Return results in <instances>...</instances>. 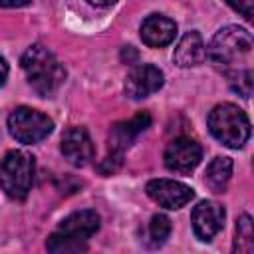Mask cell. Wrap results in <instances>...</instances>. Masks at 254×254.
<instances>
[{
    "label": "cell",
    "mask_w": 254,
    "mask_h": 254,
    "mask_svg": "<svg viewBox=\"0 0 254 254\" xmlns=\"http://www.w3.org/2000/svg\"><path fill=\"white\" fill-rule=\"evenodd\" d=\"M99 230V214L95 210H77L65 216L58 230L48 238V250L54 254L83 252L87 250V240Z\"/></svg>",
    "instance_id": "7a4b0ae2"
},
{
    "label": "cell",
    "mask_w": 254,
    "mask_h": 254,
    "mask_svg": "<svg viewBox=\"0 0 254 254\" xmlns=\"http://www.w3.org/2000/svg\"><path fill=\"white\" fill-rule=\"evenodd\" d=\"M147 194L161 206L165 208H181L185 206L192 196V189L179 183V181H171V179H153L147 183Z\"/></svg>",
    "instance_id": "ba28073f"
},
{
    "label": "cell",
    "mask_w": 254,
    "mask_h": 254,
    "mask_svg": "<svg viewBox=\"0 0 254 254\" xmlns=\"http://www.w3.org/2000/svg\"><path fill=\"white\" fill-rule=\"evenodd\" d=\"M165 165L175 173H190L202 159L200 145L190 137H177L165 149Z\"/></svg>",
    "instance_id": "52a82bcc"
},
{
    "label": "cell",
    "mask_w": 254,
    "mask_h": 254,
    "mask_svg": "<svg viewBox=\"0 0 254 254\" xmlns=\"http://www.w3.org/2000/svg\"><path fill=\"white\" fill-rule=\"evenodd\" d=\"M8 129L16 141L32 145V143H40L52 133L54 121L38 109L16 107L8 117Z\"/></svg>",
    "instance_id": "8992f818"
},
{
    "label": "cell",
    "mask_w": 254,
    "mask_h": 254,
    "mask_svg": "<svg viewBox=\"0 0 254 254\" xmlns=\"http://www.w3.org/2000/svg\"><path fill=\"white\" fill-rule=\"evenodd\" d=\"M236 12H240L246 20H252L254 16V0H226Z\"/></svg>",
    "instance_id": "ac0fdd59"
},
{
    "label": "cell",
    "mask_w": 254,
    "mask_h": 254,
    "mask_svg": "<svg viewBox=\"0 0 254 254\" xmlns=\"http://www.w3.org/2000/svg\"><path fill=\"white\" fill-rule=\"evenodd\" d=\"M208 129L216 141L230 149H240L250 137V121L234 103H220L208 113Z\"/></svg>",
    "instance_id": "3957f363"
},
{
    "label": "cell",
    "mask_w": 254,
    "mask_h": 254,
    "mask_svg": "<svg viewBox=\"0 0 254 254\" xmlns=\"http://www.w3.org/2000/svg\"><path fill=\"white\" fill-rule=\"evenodd\" d=\"M36 163L26 151H10L0 161V189L16 200H24L34 183Z\"/></svg>",
    "instance_id": "5b68a950"
},
{
    "label": "cell",
    "mask_w": 254,
    "mask_h": 254,
    "mask_svg": "<svg viewBox=\"0 0 254 254\" xmlns=\"http://www.w3.org/2000/svg\"><path fill=\"white\" fill-rule=\"evenodd\" d=\"M151 123V115L149 113H139L129 121H121L115 123L109 131V149L115 155H121L135 139L139 133H143Z\"/></svg>",
    "instance_id": "7c38bea8"
},
{
    "label": "cell",
    "mask_w": 254,
    "mask_h": 254,
    "mask_svg": "<svg viewBox=\"0 0 254 254\" xmlns=\"http://www.w3.org/2000/svg\"><path fill=\"white\" fill-rule=\"evenodd\" d=\"M32 0H0V6L4 8H20V6H28Z\"/></svg>",
    "instance_id": "d6986e66"
},
{
    "label": "cell",
    "mask_w": 254,
    "mask_h": 254,
    "mask_svg": "<svg viewBox=\"0 0 254 254\" xmlns=\"http://www.w3.org/2000/svg\"><path fill=\"white\" fill-rule=\"evenodd\" d=\"M175 64L181 67H192L206 58V46L198 32H187L175 48Z\"/></svg>",
    "instance_id": "5bb4252c"
},
{
    "label": "cell",
    "mask_w": 254,
    "mask_h": 254,
    "mask_svg": "<svg viewBox=\"0 0 254 254\" xmlns=\"http://www.w3.org/2000/svg\"><path fill=\"white\" fill-rule=\"evenodd\" d=\"M22 69L32 89L42 97H52L65 79L62 62L42 44H34L24 52Z\"/></svg>",
    "instance_id": "6da1fadb"
},
{
    "label": "cell",
    "mask_w": 254,
    "mask_h": 254,
    "mask_svg": "<svg viewBox=\"0 0 254 254\" xmlns=\"http://www.w3.org/2000/svg\"><path fill=\"white\" fill-rule=\"evenodd\" d=\"M254 250V230H252V218L248 214H242L236 222V238H234V252L238 254H250Z\"/></svg>",
    "instance_id": "2e32d148"
},
{
    "label": "cell",
    "mask_w": 254,
    "mask_h": 254,
    "mask_svg": "<svg viewBox=\"0 0 254 254\" xmlns=\"http://www.w3.org/2000/svg\"><path fill=\"white\" fill-rule=\"evenodd\" d=\"M250 52H252L250 32L244 28H238V26H226L214 34V38L206 50V56L216 67L228 71L240 60L250 56Z\"/></svg>",
    "instance_id": "277c9868"
},
{
    "label": "cell",
    "mask_w": 254,
    "mask_h": 254,
    "mask_svg": "<svg viewBox=\"0 0 254 254\" xmlns=\"http://www.w3.org/2000/svg\"><path fill=\"white\" fill-rule=\"evenodd\" d=\"M64 157L75 165V167H83L87 165L93 155H95V147L91 143V137L87 135L85 129L81 127H71L62 135V145H60Z\"/></svg>",
    "instance_id": "8fae6325"
},
{
    "label": "cell",
    "mask_w": 254,
    "mask_h": 254,
    "mask_svg": "<svg viewBox=\"0 0 254 254\" xmlns=\"http://www.w3.org/2000/svg\"><path fill=\"white\" fill-rule=\"evenodd\" d=\"M6 77H8V64H6V60L0 56V85H4Z\"/></svg>",
    "instance_id": "ffe728a7"
},
{
    "label": "cell",
    "mask_w": 254,
    "mask_h": 254,
    "mask_svg": "<svg viewBox=\"0 0 254 254\" xmlns=\"http://www.w3.org/2000/svg\"><path fill=\"white\" fill-rule=\"evenodd\" d=\"M177 36V24L161 14H151L141 24V40L151 48H163Z\"/></svg>",
    "instance_id": "4fadbf2b"
},
{
    "label": "cell",
    "mask_w": 254,
    "mask_h": 254,
    "mask_svg": "<svg viewBox=\"0 0 254 254\" xmlns=\"http://www.w3.org/2000/svg\"><path fill=\"white\" fill-rule=\"evenodd\" d=\"M190 222L194 228V234L208 242L212 240L220 228L224 226V208L214 200H200L190 214Z\"/></svg>",
    "instance_id": "9c48e42d"
},
{
    "label": "cell",
    "mask_w": 254,
    "mask_h": 254,
    "mask_svg": "<svg viewBox=\"0 0 254 254\" xmlns=\"http://www.w3.org/2000/svg\"><path fill=\"white\" fill-rule=\"evenodd\" d=\"M163 71L151 64H141L133 67L125 79V93L131 99H141L147 97L163 87Z\"/></svg>",
    "instance_id": "30bf717a"
},
{
    "label": "cell",
    "mask_w": 254,
    "mask_h": 254,
    "mask_svg": "<svg viewBox=\"0 0 254 254\" xmlns=\"http://www.w3.org/2000/svg\"><path fill=\"white\" fill-rule=\"evenodd\" d=\"M230 175H232V159L230 157H214L210 161V165L206 167L204 183L210 190L222 192L230 181Z\"/></svg>",
    "instance_id": "9a60e30c"
},
{
    "label": "cell",
    "mask_w": 254,
    "mask_h": 254,
    "mask_svg": "<svg viewBox=\"0 0 254 254\" xmlns=\"http://www.w3.org/2000/svg\"><path fill=\"white\" fill-rule=\"evenodd\" d=\"M89 4H93V6H111L115 0H87Z\"/></svg>",
    "instance_id": "44dd1931"
},
{
    "label": "cell",
    "mask_w": 254,
    "mask_h": 254,
    "mask_svg": "<svg viewBox=\"0 0 254 254\" xmlns=\"http://www.w3.org/2000/svg\"><path fill=\"white\" fill-rule=\"evenodd\" d=\"M171 234V220L165 214H155L149 222V242L153 246L163 244Z\"/></svg>",
    "instance_id": "e0dca14e"
}]
</instances>
